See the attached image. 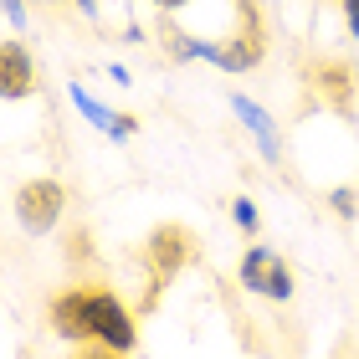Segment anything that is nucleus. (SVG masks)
Returning a JSON list of instances; mask_svg holds the SVG:
<instances>
[{
  "label": "nucleus",
  "instance_id": "nucleus-1",
  "mask_svg": "<svg viewBox=\"0 0 359 359\" xmlns=\"http://www.w3.org/2000/svg\"><path fill=\"white\" fill-rule=\"evenodd\" d=\"M57 318H62V334H77V339L93 334L97 344H108V349H134V318H128V308L113 298V292L62 298Z\"/></svg>",
  "mask_w": 359,
  "mask_h": 359
},
{
  "label": "nucleus",
  "instance_id": "nucleus-2",
  "mask_svg": "<svg viewBox=\"0 0 359 359\" xmlns=\"http://www.w3.org/2000/svg\"><path fill=\"white\" fill-rule=\"evenodd\" d=\"M241 287L257 292V298L287 303V298H292V272H287V262H283L272 247H252L247 257H241Z\"/></svg>",
  "mask_w": 359,
  "mask_h": 359
},
{
  "label": "nucleus",
  "instance_id": "nucleus-3",
  "mask_svg": "<svg viewBox=\"0 0 359 359\" xmlns=\"http://www.w3.org/2000/svg\"><path fill=\"white\" fill-rule=\"evenodd\" d=\"M15 216H21V226L31 236L52 231L57 216H62V185H57V180H31V185H21V195H15Z\"/></svg>",
  "mask_w": 359,
  "mask_h": 359
},
{
  "label": "nucleus",
  "instance_id": "nucleus-4",
  "mask_svg": "<svg viewBox=\"0 0 359 359\" xmlns=\"http://www.w3.org/2000/svg\"><path fill=\"white\" fill-rule=\"evenodd\" d=\"M231 108H236V118L257 134V144H262V154H267V159L283 154V144H277V123H272V113H267L262 103H252V97H241V93H236V97H231Z\"/></svg>",
  "mask_w": 359,
  "mask_h": 359
},
{
  "label": "nucleus",
  "instance_id": "nucleus-5",
  "mask_svg": "<svg viewBox=\"0 0 359 359\" xmlns=\"http://www.w3.org/2000/svg\"><path fill=\"white\" fill-rule=\"evenodd\" d=\"M72 103H77V108H83V113H88V118H93V128H103V134H108V139H128V134H134V123H128V118H113V113H108L103 103H97V97H93V93H83V88H77V83H72Z\"/></svg>",
  "mask_w": 359,
  "mask_h": 359
},
{
  "label": "nucleus",
  "instance_id": "nucleus-6",
  "mask_svg": "<svg viewBox=\"0 0 359 359\" xmlns=\"http://www.w3.org/2000/svg\"><path fill=\"white\" fill-rule=\"evenodd\" d=\"M0 62H6V97H21L31 88V57L21 41H6L0 46Z\"/></svg>",
  "mask_w": 359,
  "mask_h": 359
},
{
  "label": "nucleus",
  "instance_id": "nucleus-7",
  "mask_svg": "<svg viewBox=\"0 0 359 359\" xmlns=\"http://www.w3.org/2000/svg\"><path fill=\"white\" fill-rule=\"evenodd\" d=\"M231 216H236L241 231H257V205L247 201V195H241V201H231Z\"/></svg>",
  "mask_w": 359,
  "mask_h": 359
},
{
  "label": "nucleus",
  "instance_id": "nucleus-8",
  "mask_svg": "<svg viewBox=\"0 0 359 359\" xmlns=\"http://www.w3.org/2000/svg\"><path fill=\"white\" fill-rule=\"evenodd\" d=\"M329 205H334L339 216L349 221V216H354V190H334V195H329Z\"/></svg>",
  "mask_w": 359,
  "mask_h": 359
},
{
  "label": "nucleus",
  "instance_id": "nucleus-9",
  "mask_svg": "<svg viewBox=\"0 0 359 359\" xmlns=\"http://www.w3.org/2000/svg\"><path fill=\"white\" fill-rule=\"evenodd\" d=\"M0 6H6V21L11 26H26V6H21V0H0Z\"/></svg>",
  "mask_w": 359,
  "mask_h": 359
},
{
  "label": "nucleus",
  "instance_id": "nucleus-10",
  "mask_svg": "<svg viewBox=\"0 0 359 359\" xmlns=\"http://www.w3.org/2000/svg\"><path fill=\"white\" fill-rule=\"evenodd\" d=\"M344 21H349V36H359V0H344Z\"/></svg>",
  "mask_w": 359,
  "mask_h": 359
},
{
  "label": "nucleus",
  "instance_id": "nucleus-11",
  "mask_svg": "<svg viewBox=\"0 0 359 359\" xmlns=\"http://www.w3.org/2000/svg\"><path fill=\"white\" fill-rule=\"evenodd\" d=\"M149 6H159V11H175V6H185V0H149Z\"/></svg>",
  "mask_w": 359,
  "mask_h": 359
}]
</instances>
